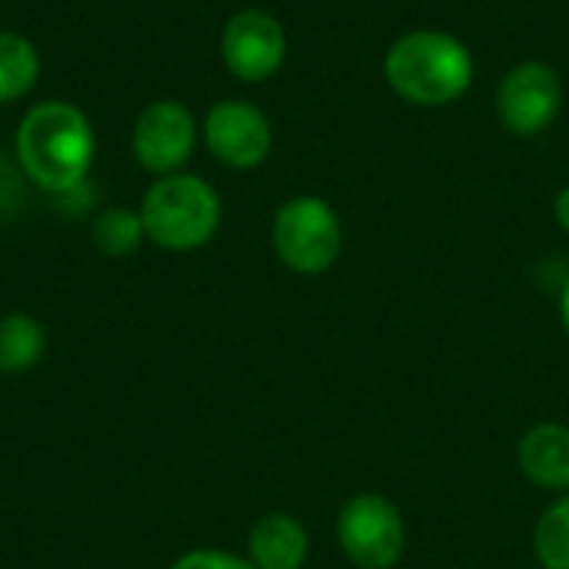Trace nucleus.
Listing matches in <instances>:
<instances>
[{"label":"nucleus","instance_id":"13","mask_svg":"<svg viewBox=\"0 0 569 569\" xmlns=\"http://www.w3.org/2000/svg\"><path fill=\"white\" fill-rule=\"evenodd\" d=\"M47 350L43 327L27 313H10L0 320V373L30 370Z\"/></svg>","mask_w":569,"mask_h":569},{"label":"nucleus","instance_id":"3","mask_svg":"<svg viewBox=\"0 0 569 569\" xmlns=\"http://www.w3.org/2000/svg\"><path fill=\"white\" fill-rule=\"evenodd\" d=\"M147 240L163 250L187 253L213 240L223 207L217 190L197 173L160 177L140 203Z\"/></svg>","mask_w":569,"mask_h":569},{"label":"nucleus","instance_id":"16","mask_svg":"<svg viewBox=\"0 0 569 569\" xmlns=\"http://www.w3.org/2000/svg\"><path fill=\"white\" fill-rule=\"evenodd\" d=\"M170 569H257L250 560L227 550H190Z\"/></svg>","mask_w":569,"mask_h":569},{"label":"nucleus","instance_id":"8","mask_svg":"<svg viewBox=\"0 0 569 569\" xmlns=\"http://www.w3.org/2000/svg\"><path fill=\"white\" fill-rule=\"evenodd\" d=\"M223 63L233 77L247 83H260L273 77L287 60V33L283 23L267 10H240L227 20L220 37Z\"/></svg>","mask_w":569,"mask_h":569},{"label":"nucleus","instance_id":"17","mask_svg":"<svg viewBox=\"0 0 569 569\" xmlns=\"http://www.w3.org/2000/svg\"><path fill=\"white\" fill-rule=\"evenodd\" d=\"M17 200H20V177H17V170L0 153V213L13 210Z\"/></svg>","mask_w":569,"mask_h":569},{"label":"nucleus","instance_id":"9","mask_svg":"<svg viewBox=\"0 0 569 569\" xmlns=\"http://www.w3.org/2000/svg\"><path fill=\"white\" fill-rule=\"evenodd\" d=\"M203 140L223 167L253 170L270 157L273 127L260 107L247 100H220L203 117Z\"/></svg>","mask_w":569,"mask_h":569},{"label":"nucleus","instance_id":"2","mask_svg":"<svg viewBox=\"0 0 569 569\" xmlns=\"http://www.w3.org/2000/svg\"><path fill=\"white\" fill-rule=\"evenodd\" d=\"M383 73L403 100L417 107H443L470 90L473 57L453 33L410 30L387 50Z\"/></svg>","mask_w":569,"mask_h":569},{"label":"nucleus","instance_id":"14","mask_svg":"<svg viewBox=\"0 0 569 569\" xmlns=\"http://www.w3.org/2000/svg\"><path fill=\"white\" fill-rule=\"evenodd\" d=\"M533 557L540 569H569V493H560L537 517Z\"/></svg>","mask_w":569,"mask_h":569},{"label":"nucleus","instance_id":"19","mask_svg":"<svg viewBox=\"0 0 569 569\" xmlns=\"http://www.w3.org/2000/svg\"><path fill=\"white\" fill-rule=\"evenodd\" d=\"M560 320H563V330H567L569 337V277L567 283H563V290H560Z\"/></svg>","mask_w":569,"mask_h":569},{"label":"nucleus","instance_id":"10","mask_svg":"<svg viewBox=\"0 0 569 569\" xmlns=\"http://www.w3.org/2000/svg\"><path fill=\"white\" fill-rule=\"evenodd\" d=\"M517 463L537 490L569 493V427L553 420L530 427L517 443Z\"/></svg>","mask_w":569,"mask_h":569},{"label":"nucleus","instance_id":"18","mask_svg":"<svg viewBox=\"0 0 569 569\" xmlns=\"http://www.w3.org/2000/svg\"><path fill=\"white\" fill-rule=\"evenodd\" d=\"M553 210H557V223L563 227L569 233V187H563L560 193H557V203H553Z\"/></svg>","mask_w":569,"mask_h":569},{"label":"nucleus","instance_id":"7","mask_svg":"<svg viewBox=\"0 0 569 569\" xmlns=\"http://www.w3.org/2000/svg\"><path fill=\"white\" fill-rule=\"evenodd\" d=\"M130 140L143 170L170 177L180 173L197 147V120L180 100H153L140 110Z\"/></svg>","mask_w":569,"mask_h":569},{"label":"nucleus","instance_id":"11","mask_svg":"<svg viewBox=\"0 0 569 569\" xmlns=\"http://www.w3.org/2000/svg\"><path fill=\"white\" fill-rule=\"evenodd\" d=\"M247 553L257 569H303L310 557V533L293 513H267L250 527Z\"/></svg>","mask_w":569,"mask_h":569},{"label":"nucleus","instance_id":"15","mask_svg":"<svg viewBox=\"0 0 569 569\" xmlns=\"http://www.w3.org/2000/svg\"><path fill=\"white\" fill-rule=\"evenodd\" d=\"M147 240L140 210L110 207L93 220V247L107 257H130Z\"/></svg>","mask_w":569,"mask_h":569},{"label":"nucleus","instance_id":"12","mask_svg":"<svg viewBox=\"0 0 569 569\" xmlns=\"http://www.w3.org/2000/svg\"><path fill=\"white\" fill-rule=\"evenodd\" d=\"M40 77L37 47L13 30H0V103H13L33 90Z\"/></svg>","mask_w":569,"mask_h":569},{"label":"nucleus","instance_id":"4","mask_svg":"<svg viewBox=\"0 0 569 569\" xmlns=\"http://www.w3.org/2000/svg\"><path fill=\"white\" fill-rule=\"evenodd\" d=\"M273 250L280 263L300 277L327 273L343 250L337 210L320 197H293L273 217Z\"/></svg>","mask_w":569,"mask_h":569},{"label":"nucleus","instance_id":"6","mask_svg":"<svg viewBox=\"0 0 569 569\" xmlns=\"http://www.w3.org/2000/svg\"><path fill=\"white\" fill-rule=\"evenodd\" d=\"M563 103L560 73L550 63L527 60L513 67L497 90V113L517 137H533L553 123Z\"/></svg>","mask_w":569,"mask_h":569},{"label":"nucleus","instance_id":"5","mask_svg":"<svg viewBox=\"0 0 569 569\" xmlns=\"http://www.w3.org/2000/svg\"><path fill=\"white\" fill-rule=\"evenodd\" d=\"M337 543L357 569H393L407 553V520L383 493H353L337 513Z\"/></svg>","mask_w":569,"mask_h":569},{"label":"nucleus","instance_id":"1","mask_svg":"<svg viewBox=\"0 0 569 569\" xmlns=\"http://www.w3.org/2000/svg\"><path fill=\"white\" fill-rule=\"evenodd\" d=\"M93 150L97 140L90 120L67 100L30 107L17 127V163L23 177L57 197L87 183Z\"/></svg>","mask_w":569,"mask_h":569}]
</instances>
